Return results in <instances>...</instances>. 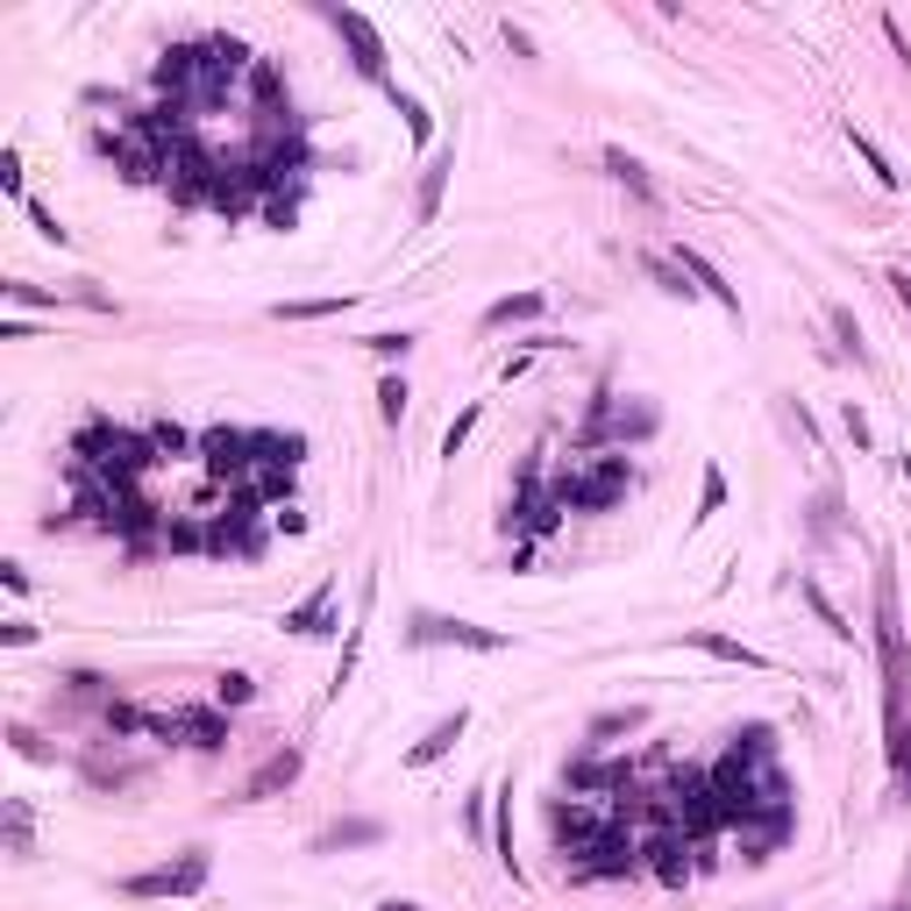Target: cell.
Segmentation results:
<instances>
[{
	"mask_svg": "<svg viewBox=\"0 0 911 911\" xmlns=\"http://www.w3.org/2000/svg\"><path fill=\"white\" fill-rule=\"evenodd\" d=\"M364 349H370V357H385V364H392V357H399V364H407V349H413V335H407V328H399V335H392V328H385V335H364Z\"/></svg>",
	"mask_w": 911,
	"mask_h": 911,
	"instance_id": "4316f807",
	"label": "cell"
},
{
	"mask_svg": "<svg viewBox=\"0 0 911 911\" xmlns=\"http://www.w3.org/2000/svg\"><path fill=\"white\" fill-rule=\"evenodd\" d=\"M883 285H890V293H898V307H904V314H911V272H890V278H883Z\"/></svg>",
	"mask_w": 911,
	"mask_h": 911,
	"instance_id": "f35d334b",
	"label": "cell"
},
{
	"mask_svg": "<svg viewBox=\"0 0 911 911\" xmlns=\"http://www.w3.org/2000/svg\"><path fill=\"white\" fill-rule=\"evenodd\" d=\"M378 911H428V904H413V898H385Z\"/></svg>",
	"mask_w": 911,
	"mask_h": 911,
	"instance_id": "ab89813d",
	"label": "cell"
},
{
	"mask_svg": "<svg viewBox=\"0 0 911 911\" xmlns=\"http://www.w3.org/2000/svg\"><path fill=\"white\" fill-rule=\"evenodd\" d=\"M328 613H335V584H314V592L285 613V634H328Z\"/></svg>",
	"mask_w": 911,
	"mask_h": 911,
	"instance_id": "4fadbf2b",
	"label": "cell"
},
{
	"mask_svg": "<svg viewBox=\"0 0 911 911\" xmlns=\"http://www.w3.org/2000/svg\"><path fill=\"white\" fill-rule=\"evenodd\" d=\"M484 798H492V790H484V784H478V790H470V798H463V819H470V833H484Z\"/></svg>",
	"mask_w": 911,
	"mask_h": 911,
	"instance_id": "d590c367",
	"label": "cell"
},
{
	"mask_svg": "<svg viewBox=\"0 0 911 911\" xmlns=\"http://www.w3.org/2000/svg\"><path fill=\"white\" fill-rule=\"evenodd\" d=\"M0 641H8V648H29V641H37V620H22V613L0 620Z\"/></svg>",
	"mask_w": 911,
	"mask_h": 911,
	"instance_id": "836d02e7",
	"label": "cell"
},
{
	"mask_svg": "<svg viewBox=\"0 0 911 911\" xmlns=\"http://www.w3.org/2000/svg\"><path fill=\"white\" fill-rule=\"evenodd\" d=\"M605 172H613L620 185H627V193L641 199V207H663V193H655V178H648V172H641V164L627 157V150H605Z\"/></svg>",
	"mask_w": 911,
	"mask_h": 911,
	"instance_id": "9a60e30c",
	"label": "cell"
},
{
	"mask_svg": "<svg viewBox=\"0 0 911 911\" xmlns=\"http://www.w3.org/2000/svg\"><path fill=\"white\" fill-rule=\"evenodd\" d=\"M677 272L690 278V293H705V299H719V307H727L734 320H740V293L727 278H719V264L705 257V249H690V243H677Z\"/></svg>",
	"mask_w": 911,
	"mask_h": 911,
	"instance_id": "52a82bcc",
	"label": "cell"
},
{
	"mask_svg": "<svg viewBox=\"0 0 911 911\" xmlns=\"http://www.w3.org/2000/svg\"><path fill=\"white\" fill-rule=\"evenodd\" d=\"M407 399H413L407 378H385V385H378V420H385V428H399V420H407Z\"/></svg>",
	"mask_w": 911,
	"mask_h": 911,
	"instance_id": "7402d4cb",
	"label": "cell"
},
{
	"mask_svg": "<svg viewBox=\"0 0 911 911\" xmlns=\"http://www.w3.org/2000/svg\"><path fill=\"white\" fill-rule=\"evenodd\" d=\"M641 272H648L655 285H663L669 299H690V285H684V272H677V264H663V257H641Z\"/></svg>",
	"mask_w": 911,
	"mask_h": 911,
	"instance_id": "484cf974",
	"label": "cell"
},
{
	"mask_svg": "<svg viewBox=\"0 0 911 911\" xmlns=\"http://www.w3.org/2000/svg\"><path fill=\"white\" fill-rule=\"evenodd\" d=\"M449 172H455V150H434V157H428V172H420V199H413V214H420V222H434V214H442Z\"/></svg>",
	"mask_w": 911,
	"mask_h": 911,
	"instance_id": "8fae6325",
	"label": "cell"
},
{
	"mask_svg": "<svg viewBox=\"0 0 911 911\" xmlns=\"http://www.w3.org/2000/svg\"><path fill=\"white\" fill-rule=\"evenodd\" d=\"M257 698V677H243V669H228L222 684H214V705H222V713H235V705H249Z\"/></svg>",
	"mask_w": 911,
	"mask_h": 911,
	"instance_id": "603a6c76",
	"label": "cell"
},
{
	"mask_svg": "<svg viewBox=\"0 0 911 911\" xmlns=\"http://www.w3.org/2000/svg\"><path fill=\"white\" fill-rule=\"evenodd\" d=\"M320 14H328V29H335V37L357 50V72L370 79V86H392V79H385V37L370 29V14H357V8H335V0H328Z\"/></svg>",
	"mask_w": 911,
	"mask_h": 911,
	"instance_id": "5b68a950",
	"label": "cell"
},
{
	"mask_svg": "<svg viewBox=\"0 0 911 911\" xmlns=\"http://www.w3.org/2000/svg\"><path fill=\"white\" fill-rule=\"evenodd\" d=\"M840 428H848V442H854V449H869V413H862V407L840 413Z\"/></svg>",
	"mask_w": 911,
	"mask_h": 911,
	"instance_id": "e575fe53",
	"label": "cell"
},
{
	"mask_svg": "<svg viewBox=\"0 0 911 911\" xmlns=\"http://www.w3.org/2000/svg\"><path fill=\"white\" fill-rule=\"evenodd\" d=\"M407 641H413V648H442V641H455V648H478V655H499L505 648V634L470 627V620H442V613H413Z\"/></svg>",
	"mask_w": 911,
	"mask_h": 911,
	"instance_id": "8992f818",
	"label": "cell"
},
{
	"mask_svg": "<svg viewBox=\"0 0 911 911\" xmlns=\"http://www.w3.org/2000/svg\"><path fill=\"white\" fill-rule=\"evenodd\" d=\"M172 727H178V740H185V748H199V755H222L228 740H235L222 713H172Z\"/></svg>",
	"mask_w": 911,
	"mask_h": 911,
	"instance_id": "30bf717a",
	"label": "cell"
},
{
	"mask_svg": "<svg viewBox=\"0 0 911 911\" xmlns=\"http://www.w3.org/2000/svg\"><path fill=\"white\" fill-rule=\"evenodd\" d=\"M385 93H392V108L407 114V136H413V143H428V108H420L413 93H399V86H385Z\"/></svg>",
	"mask_w": 911,
	"mask_h": 911,
	"instance_id": "83f0119b",
	"label": "cell"
},
{
	"mask_svg": "<svg viewBox=\"0 0 911 911\" xmlns=\"http://www.w3.org/2000/svg\"><path fill=\"white\" fill-rule=\"evenodd\" d=\"M833 513H840V499L819 492V499H812V542H826V534H833Z\"/></svg>",
	"mask_w": 911,
	"mask_h": 911,
	"instance_id": "d6a6232c",
	"label": "cell"
},
{
	"mask_svg": "<svg viewBox=\"0 0 911 911\" xmlns=\"http://www.w3.org/2000/svg\"><path fill=\"white\" fill-rule=\"evenodd\" d=\"M684 641H690V648H705V655H719V663H740V669H762V655H755L748 641H734V634H705V627H690Z\"/></svg>",
	"mask_w": 911,
	"mask_h": 911,
	"instance_id": "2e32d148",
	"label": "cell"
},
{
	"mask_svg": "<svg viewBox=\"0 0 911 911\" xmlns=\"http://www.w3.org/2000/svg\"><path fill=\"white\" fill-rule=\"evenodd\" d=\"M890 769H898V798H911V719L890 727Z\"/></svg>",
	"mask_w": 911,
	"mask_h": 911,
	"instance_id": "ffe728a7",
	"label": "cell"
},
{
	"mask_svg": "<svg viewBox=\"0 0 911 911\" xmlns=\"http://www.w3.org/2000/svg\"><path fill=\"white\" fill-rule=\"evenodd\" d=\"M641 719H648V713H641V705H627V713H598V719H592V740H613V734H634V727H641Z\"/></svg>",
	"mask_w": 911,
	"mask_h": 911,
	"instance_id": "d4e9b609",
	"label": "cell"
},
{
	"mask_svg": "<svg viewBox=\"0 0 911 911\" xmlns=\"http://www.w3.org/2000/svg\"><path fill=\"white\" fill-rule=\"evenodd\" d=\"M876 655H883V705H890V727L904 719V684H911V663H904V620H898V577H890V555L876 570Z\"/></svg>",
	"mask_w": 911,
	"mask_h": 911,
	"instance_id": "6da1fadb",
	"label": "cell"
},
{
	"mask_svg": "<svg viewBox=\"0 0 911 911\" xmlns=\"http://www.w3.org/2000/svg\"><path fill=\"white\" fill-rule=\"evenodd\" d=\"M207 876H214V862H207V848H185L178 862H164V869H143V876H129V898H199L207 890Z\"/></svg>",
	"mask_w": 911,
	"mask_h": 911,
	"instance_id": "3957f363",
	"label": "cell"
},
{
	"mask_svg": "<svg viewBox=\"0 0 911 911\" xmlns=\"http://www.w3.org/2000/svg\"><path fill=\"white\" fill-rule=\"evenodd\" d=\"M890 911H911V904H890Z\"/></svg>",
	"mask_w": 911,
	"mask_h": 911,
	"instance_id": "60d3db41",
	"label": "cell"
},
{
	"mask_svg": "<svg viewBox=\"0 0 911 911\" xmlns=\"http://www.w3.org/2000/svg\"><path fill=\"white\" fill-rule=\"evenodd\" d=\"M848 143H854V157L869 164V178L883 185V193H898V185H904V172H898V164L883 157V150H876V136H869V129H854V122H848Z\"/></svg>",
	"mask_w": 911,
	"mask_h": 911,
	"instance_id": "5bb4252c",
	"label": "cell"
},
{
	"mask_svg": "<svg viewBox=\"0 0 911 911\" xmlns=\"http://www.w3.org/2000/svg\"><path fill=\"white\" fill-rule=\"evenodd\" d=\"M8 854L14 862H29V805L8 798Z\"/></svg>",
	"mask_w": 911,
	"mask_h": 911,
	"instance_id": "cb8c5ba5",
	"label": "cell"
},
{
	"mask_svg": "<svg viewBox=\"0 0 911 911\" xmlns=\"http://www.w3.org/2000/svg\"><path fill=\"white\" fill-rule=\"evenodd\" d=\"M349 307V293H335V299H278V320H328V314H342Z\"/></svg>",
	"mask_w": 911,
	"mask_h": 911,
	"instance_id": "d6986e66",
	"label": "cell"
},
{
	"mask_svg": "<svg viewBox=\"0 0 911 911\" xmlns=\"http://www.w3.org/2000/svg\"><path fill=\"white\" fill-rule=\"evenodd\" d=\"M542 307H549L542 293H513V299H492V307H484V328H513V320H534Z\"/></svg>",
	"mask_w": 911,
	"mask_h": 911,
	"instance_id": "e0dca14e",
	"label": "cell"
},
{
	"mask_svg": "<svg viewBox=\"0 0 911 911\" xmlns=\"http://www.w3.org/2000/svg\"><path fill=\"white\" fill-rule=\"evenodd\" d=\"M478 413H484V407H463V413L449 420V434H442V455H455V449L470 442V434H478Z\"/></svg>",
	"mask_w": 911,
	"mask_h": 911,
	"instance_id": "f546056e",
	"label": "cell"
},
{
	"mask_svg": "<svg viewBox=\"0 0 911 911\" xmlns=\"http://www.w3.org/2000/svg\"><path fill=\"white\" fill-rule=\"evenodd\" d=\"M293 214H299L293 199H272V207H264V222H272V228H293Z\"/></svg>",
	"mask_w": 911,
	"mask_h": 911,
	"instance_id": "74e56055",
	"label": "cell"
},
{
	"mask_svg": "<svg viewBox=\"0 0 911 911\" xmlns=\"http://www.w3.org/2000/svg\"><path fill=\"white\" fill-rule=\"evenodd\" d=\"M719 505H727V478H719V463H713V470H705V492H698V513H690V520H713Z\"/></svg>",
	"mask_w": 911,
	"mask_h": 911,
	"instance_id": "f1b7e54d",
	"label": "cell"
},
{
	"mask_svg": "<svg viewBox=\"0 0 911 911\" xmlns=\"http://www.w3.org/2000/svg\"><path fill=\"white\" fill-rule=\"evenodd\" d=\"M826 320H833V335H840V357L869 364V349H862V328H854V314H848V307H826Z\"/></svg>",
	"mask_w": 911,
	"mask_h": 911,
	"instance_id": "44dd1931",
	"label": "cell"
},
{
	"mask_svg": "<svg viewBox=\"0 0 911 911\" xmlns=\"http://www.w3.org/2000/svg\"><path fill=\"white\" fill-rule=\"evenodd\" d=\"M299 769H307V755H299L293 740H285L272 762H264V769L243 784V805H264V798H278V790H293V784H299Z\"/></svg>",
	"mask_w": 911,
	"mask_h": 911,
	"instance_id": "ba28073f",
	"label": "cell"
},
{
	"mask_svg": "<svg viewBox=\"0 0 911 911\" xmlns=\"http://www.w3.org/2000/svg\"><path fill=\"white\" fill-rule=\"evenodd\" d=\"M0 584H8V592L22 598V592H29V570H22V563H0Z\"/></svg>",
	"mask_w": 911,
	"mask_h": 911,
	"instance_id": "8d00e7d4",
	"label": "cell"
},
{
	"mask_svg": "<svg viewBox=\"0 0 911 911\" xmlns=\"http://www.w3.org/2000/svg\"><path fill=\"white\" fill-rule=\"evenodd\" d=\"M798 592H805V605H812V613H819V627H826V634H833V641H854V627H848V613H840V605H833V598L819 592V577H805Z\"/></svg>",
	"mask_w": 911,
	"mask_h": 911,
	"instance_id": "ac0fdd59",
	"label": "cell"
},
{
	"mask_svg": "<svg viewBox=\"0 0 911 911\" xmlns=\"http://www.w3.org/2000/svg\"><path fill=\"white\" fill-rule=\"evenodd\" d=\"M663 428V413L648 407V399H634V407H613V399H592V420H584V449L598 442H648V434Z\"/></svg>",
	"mask_w": 911,
	"mask_h": 911,
	"instance_id": "277c9868",
	"label": "cell"
},
{
	"mask_svg": "<svg viewBox=\"0 0 911 911\" xmlns=\"http://www.w3.org/2000/svg\"><path fill=\"white\" fill-rule=\"evenodd\" d=\"M627 484H634L627 455H598V470H592V478H563V484H555V499H563L570 513H605V505H620V499H627Z\"/></svg>",
	"mask_w": 911,
	"mask_h": 911,
	"instance_id": "7a4b0ae2",
	"label": "cell"
},
{
	"mask_svg": "<svg viewBox=\"0 0 911 911\" xmlns=\"http://www.w3.org/2000/svg\"><path fill=\"white\" fill-rule=\"evenodd\" d=\"M385 840V819H342L314 840V854H342V848H378Z\"/></svg>",
	"mask_w": 911,
	"mask_h": 911,
	"instance_id": "7c38bea8",
	"label": "cell"
},
{
	"mask_svg": "<svg viewBox=\"0 0 911 911\" xmlns=\"http://www.w3.org/2000/svg\"><path fill=\"white\" fill-rule=\"evenodd\" d=\"M29 222H37V235H43V243H58V249L72 243V228H58V214H50L43 199H29Z\"/></svg>",
	"mask_w": 911,
	"mask_h": 911,
	"instance_id": "4dcf8cb0",
	"label": "cell"
},
{
	"mask_svg": "<svg viewBox=\"0 0 911 911\" xmlns=\"http://www.w3.org/2000/svg\"><path fill=\"white\" fill-rule=\"evenodd\" d=\"M463 727H470V713L455 705L449 719H434V727H428V740H413V748H407V769H434V762L455 748V740H463Z\"/></svg>",
	"mask_w": 911,
	"mask_h": 911,
	"instance_id": "9c48e42d",
	"label": "cell"
},
{
	"mask_svg": "<svg viewBox=\"0 0 911 911\" xmlns=\"http://www.w3.org/2000/svg\"><path fill=\"white\" fill-rule=\"evenodd\" d=\"M0 193H14L29 207V193H22V150H0Z\"/></svg>",
	"mask_w": 911,
	"mask_h": 911,
	"instance_id": "1f68e13d",
	"label": "cell"
}]
</instances>
